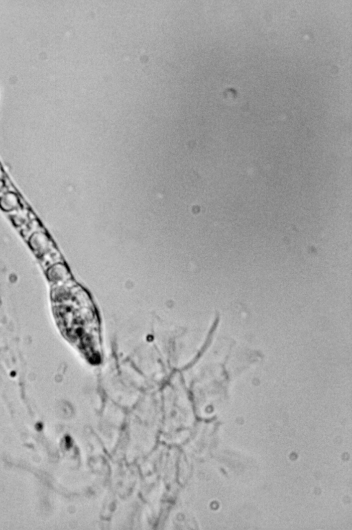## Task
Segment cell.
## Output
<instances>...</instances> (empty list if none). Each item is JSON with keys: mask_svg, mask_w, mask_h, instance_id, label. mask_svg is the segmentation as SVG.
Masks as SVG:
<instances>
[{"mask_svg": "<svg viewBox=\"0 0 352 530\" xmlns=\"http://www.w3.org/2000/svg\"><path fill=\"white\" fill-rule=\"evenodd\" d=\"M30 241L32 242V248L39 252H47L50 247V238L44 233H37L32 235Z\"/></svg>", "mask_w": 352, "mask_h": 530, "instance_id": "cell-1", "label": "cell"}]
</instances>
